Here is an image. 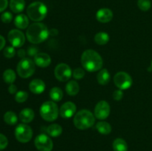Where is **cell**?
Listing matches in <instances>:
<instances>
[{"instance_id": "6da1fadb", "label": "cell", "mask_w": 152, "mask_h": 151, "mask_svg": "<svg viewBox=\"0 0 152 151\" xmlns=\"http://www.w3.org/2000/svg\"><path fill=\"white\" fill-rule=\"evenodd\" d=\"M81 64L83 68L88 72H96L102 68L103 61L97 52L88 49L82 54Z\"/></svg>"}, {"instance_id": "7a4b0ae2", "label": "cell", "mask_w": 152, "mask_h": 151, "mask_svg": "<svg viewBox=\"0 0 152 151\" xmlns=\"http://www.w3.org/2000/svg\"><path fill=\"white\" fill-rule=\"evenodd\" d=\"M49 34L50 33L45 25L41 22H35L28 28L26 36L32 44H39L48 38Z\"/></svg>"}, {"instance_id": "3957f363", "label": "cell", "mask_w": 152, "mask_h": 151, "mask_svg": "<svg viewBox=\"0 0 152 151\" xmlns=\"http://www.w3.org/2000/svg\"><path fill=\"white\" fill-rule=\"evenodd\" d=\"M94 115L88 110H81L74 115V126L79 130H87L94 124Z\"/></svg>"}, {"instance_id": "277c9868", "label": "cell", "mask_w": 152, "mask_h": 151, "mask_svg": "<svg viewBox=\"0 0 152 151\" xmlns=\"http://www.w3.org/2000/svg\"><path fill=\"white\" fill-rule=\"evenodd\" d=\"M48 8L45 4L40 1H35L30 4L27 8L28 16L34 22H41L46 17Z\"/></svg>"}, {"instance_id": "5b68a950", "label": "cell", "mask_w": 152, "mask_h": 151, "mask_svg": "<svg viewBox=\"0 0 152 151\" xmlns=\"http://www.w3.org/2000/svg\"><path fill=\"white\" fill-rule=\"evenodd\" d=\"M39 113L44 120L47 121H53L57 118L59 109L55 102L53 101H48L44 102L40 107Z\"/></svg>"}, {"instance_id": "8992f818", "label": "cell", "mask_w": 152, "mask_h": 151, "mask_svg": "<svg viewBox=\"0 0 152 151\" xmlns=\"http://www.w3.org/2000/svg\"><path fill=\"white\" fill-rule=\"evenodd\" d=\"M35 62L29 58L21 59L16 67V70L20 77L27 78L31 77L35 72Z\"/></svg>"}, {"instance_id": "52a82bcc", "label": "cell", "mask_w": 152, "mask_h": 151, "mask_svg": "<svg viewBox=\"0 0 152 151\" xmlns=\"http://www.w3.org/2000/svg\"><path fill=\"white\" fill-rule=\"evenodd\" d=\"M15 136L21 143H27L32 139L33 130L28 124H20L15 129Z\"/></svg>"}, {"instance_id": "ba28073f", "label": "cell", "mask_w": 152, "mask_h": 151, "mask_svg": "<svg viewBox=\"0 0 152 151\" xmlns=\"http://www.w3.org/2000/svg\"><path fill=\"white\" fill-rule=\"evenodd\" d=\"M132 78L126 72H118L114 76V82L120 90H127L132 85Z\"/></svg>"}, {"instance_id": "9c48e42d", "label": "cell", "mask_w": 152, "mask_h": 151, "mask_svg": "<svg viewBox=\"0 0 152 151\" xmlns=\"http://www.w3.org/2000/svg\"><path fill=\"white\" fill-rule=\"evenodd\" d=\"M34 144L39 151H51L53 144L51 139L45 134H39L36 137Z\"/></svg>"}, {"instance_id": "30bf717a", "label": "cell", "mask_w": 152, "mask_h": 151, "mask_svg": "<svg viewBox=\"0 0 152 151\" xmlns=\"http://www.w3.org/2000/svg\"><path fill=\"white\" fill-rule=\"evenodd\" d=\"M54 75L59 81H68L72 76V70L67 64L60 63L55 68Z\"/></svg>"}, {"instance_id": "8fae6325", "label": "cell", "mask_w": 152, "mask_h": 151, "mask_svg": "<svg viewBox=\"0 0 152 151\" xmlns=\"http://www.w3.org/2000/svg\"><path fill=\"white\" fill-rule=\"evenodd\" d=\"M7 38L9 42L14 47H20L25 44V36L23 33L19 30L13 29L8 33Z\"/></svg>"}, {"instance_id": "7c38bea8", "label": "cell", "mask_w": 152, "mask_h": 151, "mask_svg": "<svg viewBox=\"0 0 152 151\" xmlns=\"http://www.w3.org/2000/svg\"><path fill=\"white\" fill-rule=\"evenodd\" d=\"M111 112L109 104L105 101H100L94 108V116L99 120H104L108 117Z\"/></svg>"}, {"instance_id": "4fadbf2b", "label": "cell", "mask_w": 152, "mask_h": 151, "mask_svg": "<svg viewBox=\"0 0 152 151\" xmlns=\"http://www.w3.org/2000/svg\"><path fill=\"white\" fill-rule=\"evenodd\" d=\"M77 111V106L72 102H67L61 106L59 109V114L64 118H69L75 114Z\"/></svg>"}, {"instance_id": "5bb4252c", "label": "cell", "mask_w": 152, "mask_h": 151, "mask_svg": "<svg viewBox=\"0 0 152 151\" xmlns=\"http://www.w3.org/2000/svg\"><path fill=\"white\" fill-rule=\"evenodd\" d=\"M34 62L40 68H46L51 63V58L45 53H38L34 56Z\"/></svg>"}, {"instance_id": "9a60e30c", "label": "cell", "mask_w": 152, "mask_h": 151, "mask_svg": "<svg viewBox=\"0 0 152 151\" xmlns=\"http://www.w3.org/2000/svg\"><path fill=\"white\" fill-rule=\"evenodd\" d=\"M113 12L108 8H101L96 12V17L101 23H108L113 19Z\"/></svg>"}, {"instance_id": "2e32d148", "label": "cell", "mask_w": 152, "mask_h": 151, "mask_svg": "<svg viewBox=\"0 0 152 151\" xmlns=\"http://www.w3.org/2000/svg\"><path fill=\"white\" fill-rule=\"evenodd\" d=\"M29 89L34 94H41L45 90V84L42 80L36 78L31 81L29 84Z\"/></svg>"}, {"instance_id": "e0dca14e", "label": "cell", "mask_w": 152, "mask_h": 151, "mask_svg": "<svg viewBox=\"0 0 152 151\" xmlns=\"http://www.w3.org/2000/svg\"><path fill=\"white\" fill-rule=\"evenodd\" d=\"M34 110L31 108H25V109L22 110L19 113V118H20L21 121L23 123H29L33 121L34 118Z\"/></svg>"}, {"instance_id": "ac0fdd59", "label": "cell", "mask_w": 152, "mask_h": 151, "mask_svg": "<svg viewBox=\"0 0 152 151\" xmlns=\"http://www.w3.org/2000/svg\"><path fill=\"white\" fill-rule=\"evenodd\" d=\"M14 24L16 28L19 29H25L28 28L29 25V20L28 17L25 14H19L16 16L14 19Z\"/></svg>"}, {"instance_id": "d6986e66", "label": "cell", "mask_w": 152, "mask_h": 151, "mask_svg": "<svg viewBox=\"0 0 152 151\" xmlns=\"http://www.w3.org/2000/svg\"><path fill=\"white\" fill-rule=\"evenodd\" d=\"M96 78H97V81L99 84L105 85L111 80V75H110V73L108 72V70L102 69L98 73Z\"/></svg>"}, {"instance_id": "ffe728a7", "label": "cell", "mask_w": 152, "mask_h": 151, "mask_svg": "<svg viewBox=\"0 0 152 151\" xmlns=\"http://www.w3.org/2000/svg\"><path fill=\"white\" fill-rule=\"evenodd\" d=\"M25 6V0H10V9L15 13H19L23 11Z\"/></svg>"}, {"instance_id": "44dd1931", "label": "cell", "mask_w": 152, "mask_h": 151, "mask_svg": "<svg viewBox=\"0 0 152 151\" xmlns=\"http://www.w3.org/2000/svg\"><path fill=\"white\" fill-rule=\"evenodd\" d=\"M65 90H66V93L69 96H76L80 91V86H79V84L77 81L71 80V81H68L67 83Z\"/></svg>"}, {"instance_id": "7402d4cb", "label": "cell", "mask_w": 152, "mask_h": 151, "mask_svg": "<svg viewBox=\"0 0 152 151\" xmlns=\"http://www.w3.org/2000/svg\"><path fill=\"white\" fill-rule=\"evenodd\" d=\"M47 133L51 137H58L62 133V128L59 124H52L47 127Z\"/></svg>"}, {"instance_id": "603a6c76", "label": "cell", "mask_w": 152, "mask_h": 151, "mask_svg": "<svg viewBox=\"0 0 152 151\" xmlns=\"http://www.w3.org/2000/svg\"><path fill=\"white\" fill-rule=\"evenodd\" d=\"M96 129L99 133L103 135H108L112 130L111 124L106 121H99L96 124Z\"/></svg>"}, {"instance_id": "cb8c5ba5", "label": "cell", "mask_w": 152, "mask_h": 151, "mask_svg": "<svg viewBox=\"0 0 152 151\" xmlns=\"http://www.w3.org/2000/svg\"><path fill=\"white\" fill-rule=\"evenodd\" d=\"M114 151H128V144L126 141L123 139H116L113 142Z\"/></svg>"}, {"instance_id": "d4e9b609", "label": "cell", "mask_w": 152, "mask_h": 151, "mask_svg": "<svg viewBox=\"0 0 152 151\" xmlns=\"http://www.w3.org/2000/svg\"><path fill=\"white\" fill-rule=\"evenodd\" d=\"M110 37L105 32H99L95 35L94 41L99 45H104L109 41Z\"/></svg>"}, {"instance_id": "484cf974", "label": "cell", "mask_w": 152, "mask_h": 151, "mask_svg": "<svg viewBox=\"0 0 152 151\" xmlns=\"http://www.w3.org/2000/svg\"><path fill=\"white\" fill-rule=\"evenodd\" d=\"M49 94L53 102H60L63 97V91L58 87H54L50 89Z\"/></svg>"}, {"instance_id": "4316f807", "label": "cell", "mask_w": 152, "mask_h": 151, "mask_svg": "<svg viewBox=\"0 0 152 151\" xmlns=\"http://www.w3.org/2000/svg\"><path fill=\"white\" fill-rule=\"evenodd\" d=\"M3 79L7 84H13L16 78V73L12 69H7L3 73Z\"/></svg>"}, {"instance_id": "83f0119b", "label": "cell", "mask_w": 152, "mask_h": 151, "mask_svg": "<svg viewBox=\"0 0 152 151\" xmlns=\"http://www.w3.org/2000/svg\"><path fill=\"white\" fill-rule=\"evenodd\" d=\"M4 121L9 125H14L17 123V115L13 111H7L4 115Z\"/></svg>"}, {"instance_id": "f1b7e54d", "label": "cell", "mask_w": 152, "mask_h": 151, "mask_svg": "<svg viewBox=\"0 0 152 151\" xmlns=\"http://www.w3.org/2000/svg\"><path fill=\"white\" fill-rule=\"evenodd\" d=\"M28 98V93L25 91H18L15 95V100L19 103H23L26 102Z\"/></svg>"}, {"instance_id": "f546056e", "label": "cell", "mask_w": 152, "mask_h": 151, "mask_svg": "<svg viewBox=\"0 0 152 151\" xmlns=\"http://www.w3.org/2000/svg\"><path fill=\"white\" fill-rule=\"evenodd\" d=\"M138 7L142 11H148L151 7V3L150 0H138Z\"/></svg>"}, {"instance_id": "4dcf8cb0", "label": "cell", "mask_w": 152, "mask_h": 151, "mask_svg": "<svg viewBox=\"0 0 152 151\" xmlns=\"http://www.w3.org/2000/svg\"><path fill=\"white\" fill-rule=\"evenodd\" d=\"M3 54L7 59H11L16 54V50H15L14 47L13 46H8V47H6L4 48V52H3Z\"/></svg>"}, {"instance_id": "1f68e13d", "label": "cell", "mask_w": 152, "mask_h": 151, "mask_svg": "<svg viewBox=\"0 0 152 151\" xmlns=\"http://www.w3.org/2000/svg\"><path fill=\"white\" fill-rule=\"evenodd\" d=\"M72 74L74 78H76V79H81V78H83V77L85 76L86 72H85L83 68H78L74 69V70L73 71Z\"/></svg>"}, {"instance_id": "d6a6232c", "label": "cell", "mask_w": 152, "mask_h": 151, "mask_svg": "<svg viewBox=\"0 0 152 151\" xmlns=\"http://www.w3.org/2000/svg\"><path fill=\"white\" fill-rule=\"evenodd\" d=\"M13 19V15L10 12H4L1 16V20L4 23H10Z\"/></svg>"}, {"instance_id": "836d02e7", "label": "cell", "mask_w": 152, "mask_h": 151, "mask_svg": "<svg viewBox=\"0 0 152 151\" xmlns=\"http://www.w3.org/2000/svg\"><path fill=\"white\" fill-rule=\"evenodd\" d=\"M7 144H8V141L6 136L0 133V150L5 149Z\"/></svg>"}, {"instance_id": "e575fe53", "label": "cell", "mask_w": 152, "mask_h": 151, "mask_svg": "<svg viewBox=\"0 0 152 151\" xmlns=\"http://www.w3.org/2000/svg\"><path fill=\"white\" fill-rule=\"evenodd\" d=\"M39 53V50L36 46H30L27 50V53L31 56H35Z\"/></svg>"}, {"instance_id": "d590c367", "label": "cell", "mask_w": 152, "mask_h": 151, "mask_svg": "<svg viewBox=\"0 0 152 151\" xmlns=\"http://www.w3.org/2000/svg\"><path fill=\"white\" fill-rule=\"evenodd\" d=\"M123 97V93L122 90H117L113 93V99L115 101H120Z\"/></svg>"}, {"instance_id": "8d00e7d4", "label": "cell", "mask_w": 152, "mask_h": 151, "mask_svg": "<svg viewBox=\"0 0 152 151\" xmlns=\"http://www.w3.org/2000/svg\"><path fill=\"white\" fill-rule=\"evenodd\" d=\"M8 1L7 0H0V13L4 11L7 7Z\"/></svg>"}, {"instance_id": "74e56055", "label": "cell", "mask_w": 152, "mask_h": 151, "mask_svg": "<svg viewBox=\"0 0 152 151\" xmlns=\"http://www.w3.org/2000/svg\"><path fill=\"white\" fill-rule=\"evenodd\" d=\"M8 91L10 94H14V93H17V87L15 84H11L8 87Z\"/></svg>"}, {"instance_id": "f35d334b", "label": "cell", "mask_w": 152, "mask_h": 151, "mask_svg": "<svg viewBox=\"0 0 152 151\" xmlns=\"http://www.w3.org/2000/svg\"><path fill=\"white\" fill-rule=\"evenodd\" d=\"M5 45V39L2 36L0 35V50H2L3 47Z\"/></svg>"}, {"instance_id": "ab89813d", "label": "cell", "mask_w": 152, "mask_h": 151, "mask_svg": "<svg viewBox=\"0 0 152 151\" xmlns=\"http://www.w3.org/2000/svg\"><path fill=\"white\" fill-rule=\"evenodd\" d=\"M17 54L19 57L22 58V59H24L25 55H26V51H25V50H23V49H21V50H19V51H18Z\"/></svg>"}, {"instance_id": "60d3db41", "label": "cell", "mask_w": 152, "mask_h": 151, "mask_svg": "<svg viewBox=\"0 0 152 151\" xmlns=\"http://www.w3.org/2000/svg\"><path fill=\"white\" fill-rule=\"evenodd\" d=\"M151 69L152 70V61H151Z\"/></svg>"}]
</instances>
